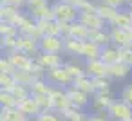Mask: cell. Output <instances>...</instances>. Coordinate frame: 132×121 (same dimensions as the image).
Returning <instances> with one entry per match:
<instances>
[{"instance_id": "f35d334b", "label": "cell", "mask_w": 132, "mask_h": 121, "mask_svg": "<svg viewBox=\"0 0 132 121\" xmlns=\"http://www.w3.org/2000/svg\"><path fill=\"white\" fill-rule=\"evenodd\" d=\"M15 65L9 62L7 56H2V60H0V72H4V74H15Z\"/></svg>"}, {"instance_id": "4316f807", "label": "cell", "mask_w": 132, "mask_h": 121, "mask_svg": "<svg viewBox=\"0 0 132 121\" xmlns=\"http://www.w3.org/2000/svg\"><path fill=\"white\" fill-rule=\"evenodd\" d=\"M20 13H22V9H20V7L6 6V4L0 6V18H2V22H13Z\"/></svg>"}, {"instance_id": "7402d4cb", "label": "cell", "mask_w": 132, "mask_h": 121, "mask_svg": "<svg viewBox=\"0 0 132 121\" xmlns=\"http://www.w3.org/2000/svg\"><path fill=\"white\" fill-rule=\"evenodd\" d=\"M0 121H29V117H26L16 107V108H2L0 110Z\"/></svg>"}, {"instance_id": "d6986e66", "label": "cell", "mask_w": 132, "mask_h": 121, "mask_svg": "<svg viewBox=\"0 0 132 121\" xmlns=\"http://www.w3.org/2000/svg\"><path fill=\"white\" fill-rule=\"evenodd\" d=\"M31 96H51L54 87L47 81V80H35V83L29 87Z\"/></svg>"}, {"instance_id": "681fc988", "label": "cell", "mask_w": 132, "mask_h": 121, "mask_svg": "<svg viewBox=\"0 0 132 121\" xmlns=\"http://www.w3.org/2000/svg\"><path fill=\"white\" fill-rule=\"evenodd\" d=\"M127 6H128V7L132 6V0H127Z\"/></svg>"}, {"instance_id": "4fadbf2b", "label": "cell", "mask_w": 132, "mask_h": 121, "mask_svg": "<svg viewBox=\"0 0 132 121\" xmlns=\"http://www.w3.org/2000/svg\"><path fill=\"white\" fill-rule=\"evenodd\" d=\"M18 110H20L26 117H29V119H35L38 114H42V108H40L38 101H36L33 96H29V98L22 99V101L18 103Z\"/></svg>"}, {"instance_id": "ba28073f", "label": "cell", "mask_w": 132, "mask_h": 121, "mask_svg": "<svg viewBox=\"0 0 132 121\" xmlns=\"http://www.w3.org/2000/svg\"><path fill=\"white\" fill-rule=\"evenodd\" d=\"M51 99H53V110L58 112V114H62L63 110L72 107V103L67 96V89H56L54 87V90L51 94Z\"/></svg>"}, {"instance_id": "484cf974", "label": "cell", "mask_w": 132, "mask_h": 121, "mask_svg": "<svg viewBox=\"0 0 132 121\" xmlns=\"http://www.w3.org/2000/svg\"><path fill=\"white\" fill-rule=\"evenodd\" d=\"M71 36L76 38V40H83L85 42L90 36V29L85 27L81 22H74V24H71Z\"/></svg>"}, {"instance_id": "83f0119b", "label": "cell", "mask_w": 132, "mask_h": 121, "mask_svg": "<svg viewBox=\"0 0 132 121\" xmlns=\"http://www.w3.org/2000/svg\"><path fill=\"white\" fill-rule=\"evenodd\" d=\"M63 67H65V71L71 74V78L72 80H76V78H80V76H85L87 72H85V65H80L76 60H69V62H65L63 63Z\"/></svg>"}, {"instance_id": "5b68a950", "label": "cell", "mask_w": 132, "mask_h": 121, "mask_svg": "<svg viewBox=\"0 0 132 121\" xmlns=\"http://www.w3.org/2000/svg\"><path fill=\"white\" fill-rule=\"evenodd\" d=\"M40 45V53H47V54H63V38L62 36H42V40L38 42Z\"/></svg>"}, {"instance_id": "c3c4849f", "label": "cell", "mask_w": 132, "mask_h": 121, "mask_svg": "<svg viewBox=\"0 0 132 121\" xmlns=\"http://www.w3.org/2000/svg\"><path fill=\"white\" fill-rule=\"evenodd\" d=\"M78 121H92V119H90V116H85V117H81V119H78Z\"/></svg>"}, {"instance_id": "30bf717a", "label": "cell", "mask_w": 132, "mask_h": 121, "mask_svg": "<svg viewBox=\"0 0 132 121\" xmlns=\"http://www.w3.org/2000/svg\"><path fill=\"white\" fill-rule=\"evenodd\" d=\"M85 72L90 78H109V65L105 62L98 60H87L85 62Z\"/></svg>"}, {"instance_id": "74e56055", "label": "cell", "mask_w": 132, "mask_h": 121, "mask_svg": "<svg viewBox=\"0 0 132 121\" xmlns=\"http://www.w3.org/2000/svg\"><path fill=\"white\" fill-rule=\"evenodd\" d=\"M119 99L132 107V83L123 85V89H121V92H119Z\"/></svg>"}, {"instance_id": "277c9868", "label": "cell", "mask_w": 132, "mask_h": 121, "mask_svg": "<svg viewBox=\"0 0 132 121\" xmlns=\"http://www.w3.org/2000/svg\"><path fill=\"white\" fill-rule=\"evenodd\" d=\"M107 116L112 119V121H128L132 117V107L127 105L125 101L121 99H114V103L110 105Z\"/></svg>"}, {"instance_id": "d590c367", "label": "cell", "mask_w": 132, "mask_h": 121, "mask_svg": "<svg viewBox=\"0 0 132 121\" xmlns=\"http://www.w3.org/2000/svg\"><path fill=\"white\" fill-rule=\"evenodd\" d=\"M92 85H94V90L96 92H101V90H109L110 89V78H92ZM94 92V94H96Z\"/></svg>"}, {"instance_id": "836d02e7", "label": "cell", "mask_w": 132, "mask_h": 121, "mask_svg": "<svg viewBox=\"0 0 132 121\" xmlns=\"http://www.w3.org/2000/svg\"><path fill=\"white\" fill-rule=\"evenodd\" d=\"M0 34H2V38H4V36H18L20 31H18V27L13 25L11 22H0Z\"/></svg>"}, {"instance_id": "8992f818", "label": "cell", "mask_w": 132, "mask_h": 121, "mask_svg": "<svg viewBox=\"0 0 132 121\" xmlns=\"http://www.w3.org/2000/svg\"><path fill=\"white\" fill-rule=\"evenodd\" d=\"M7 58H9V62L15 65V69L16 71H31L33 69V63H35V58L33 56H29V54H26V53H22V51H13V53H9V54H6Z\"/></svg>"}, {"instance_id": "7bdbcfd3", "label": "cell", "mask_w": 132, "mask_h": 121, "mask_svg": "<svg viewBox=\"0 0 132 121\" xmlns=\"http://www.w3.org/2000/svg\"><path fill=\"white\" fill-rule=\"evenodd\" d=\"M121 62L127 63L128 67H132V47L121 49Z\"/></svg>"}, {"instance_id": "ac0fdd59", "label": "cell", "mask_w": 132, "mask_h": 121, "mask_svg": "<svg viewBox=\"0 0 132 121\" xmlns=\"http://www.w3.org/2000/svg\"><path fill=\"white\" fill-rule=\"evenodd\" d=\"M130 72H132V67H128L123 62H118V63L109 67V78L110 80H125Z\"/></svg>"}, {"instance_id": "cb8c5ba5", "label": "cell", "mask_w": 132, "mask_h": 121, "mask_svg": "<svg viewBox=\"0 0 132 121\" xmlns=\"http://www.w3.org/2000/svg\"><path fill=\"white\" fill-rule=\"evenodd\" d=\"M29 15H31L36 22H40V20H56V18H54V11H53V4L44 6V7H38V9L31 11Z\"/></svg>"}, {"instance_id": "f546056e", "label": "cell", "mask_w": 132, "mask_h": 121, "mask_svg": "<svg viewBox=\"0 0 132 121\" xmlns=\"http://www.w3.org/2000/svg\"><path fill=\"white\" fill-rule=\"evenodd\" d=\"M16 80L13 74H4L0 72V90H6V92H13V89L16 87Z\"/></svg>"}, {"instance_id": "d6a6232c", "label": "cell", "mask_w": 132, "mask_h": 121, "mask_svg": "<svg viewBox=\"0 0 132 121\" xmlns=\"http://www.w3.org/2000/svg\"><path fill=\"white\" fill-rule=\"evenodd\" d=\"M60 116L63 117V121H78V119L85 117L83 110H80V108H76V107H71V108L63 110V112H62Z\"/></svg>"}, {"instance_id": "4dcf8cb0", "label": "cell", "mask_w": 132, "mask_h": 121, "mask_svg": "<svg viewBox=\"0 0 132 121\" xmlns=\"http://www.w3.org/2000/svg\"><path fill=\"white\" fill-rule=\"evenodd\" d=\"M15 80L18 85H26V87H31L35 83V76L31 74V71H15Z\"/></svg>"}, {"instance_id": "603a6c76", "label": "cell", "mask_w": 132, "mask_h": 121, "mask_svg": "<svg viewBox=\"0 0 132 121\" xmlns=\"http://www.w3.org/2000/svg\"><path fill=\"white\" fill-rule=\"evenodd\" d=\"M72 87H76L78 90H83V92H87V94H90V96H94V85H92V78L90 76H80V78H76L74 81H72Z\"/></svg>"}, {"instance_id": "8fae6325", "label": "cell", "mask_w": 132, "mask_h": 121, "mask_svg": "<svg viewBox=\"0 0 132 121\" xmlns=\"http://www.w3.org/2000/svg\"><path fill=\"white\" fill-rule=\"evenodd\" d=\"M18 51H22V53H26L29 56L36 58L38 53H40V45H38V42L33 36H29V34H18Z\"/></svg>"}, {"instance_id": "816d5d0a", "label": "cell", "mask_w": 132, "mask_h": 121, "mask_svg": "<svg viewBox=\"0 0 132 121\" xmlns=\"http://www.w3.org/2000/svg\"><path fill=\"white\" fill-rule=\"evenodd\" d=\"M128 121H132V117H130V119H128Z\"/></svg>"}, {"instance_id": "bcb514c9", "label": "cell", "mask_w": 132, "mask_h": 121, "mask_svg": "<svg viewBox=\"0 0 132 121\" xmlns=\"http://www.w3.org/2000/svg\"><path fill=\"white\" fill-rule=\"evenodd\" d=\"M90 119L92 121H112L107 114H90Z\"/></svg>"}, {"instance_id": "6da1fadb", "label": "cell", "mask_w": 132, "mask_h": 121, "mask_svg": "<svg viewBox=\"0 0 132 121\" xmlns=\"http://www.w3.org/2000/svg\"><path fill=\"white\" fill-rule=\"evenodd\" d=\"M53 11H54V18L60 22H67V24H74L80 18V11L76 6H71L63 0H54L53 2Z\"/></svg>"}, {"instance_id": "b9f144b4", "label": "cell", "mask_w": 132, "mask_h": 121, "mask_svg": "<svg viewBox=\"0 0 132 121\" xmlns=\"http://www.w3.org/2000/svg\"><path fill=\"white\" fill-rule=\"evenodd\" d=\"M80 13H98V4L96 2H90V0H85V2L78 7Z\"/></svg>"}, {"instance_id": "ffe728a7", "label": "cell", "mask_w": 132, "mask_h": 121, "mask_svg": "<svg viewBox=\"0 0 132 121\" xmlns=\"http://www.w3.org/2000/svg\"><path fill=\"white\" fill-rule=\"evenodd\" d=\"M101 56V47L90 40H85L83 42V53H81V58L87 62V60H98Z\"/></svg>"}, {"instance_id": "f907efd6", "label": "cell", "mask_w": 132, "mask_h": 121, "mask_svg": "<svg viewBox=\"0 0 132 121\" xmlns=\"http://www.w3.org/2000/svg\"><path fill=\"white\" fill-rule=\"evenodd\" d=\"M128 11H130V15H132V6H130V7H128Z\"/></svg>"}, {"instance_id": "9a60e30c", "label": "cell", "mask_w": 132, "mask_h": 121, "mask_svg": "<svg viewBox=\"0 0 132 121\" xmlns=\"http://www.w3.org/2000/svg\"><path fill=\"white\" fill-rule=\"evenodd\" d=\"M100 60H101V62H105V63L110 67V65H114V63L121 62V49L110 44V45H107V47H103V49H101V56H100Z\"/></svg>"}, {"instance_id": "9c48e42d", "label": "cell", "mask_w": 132, "mask_h": 121, "mask_svg": "<svg viewBox=\"0 0 132 121\" xmlns=\"http://www.w3.org/2000/svg\"><path fill=\"white\" fill-rule=\"evenodd\" d=\"M78 22H81L85 27H89L90 31H100V29H107V22L98 15V13H80Z\"/></svg>"}, {"instance_id": "5bb4252c", "label": "cell", "mask_w": 132, "mask_h": 121, "mask_svg": "<svg viewBox=\"0 0 132 121\" xmlns=\"http://www.w3.org/2000/svg\"><path fill=\"white\" fill-rule=\"evenodd\" d=\"M42 67H45L47 71L54 69V67H62L65 62H63V56L62 54H47V53H38V56L35 58Z\"/></svg>"}, {"instance_id": "f1b7e54d", "label": "cell", "mask_w": 132, "mask_h": 121, "mask_svg": "<svg viewBox=\"0 0 132 121\" xmlns=\"http://www.w3.org/2000/svg\"><path fill=\"white\" fill-rule=\"evenodd\" d=\"M0 107L2 108H16L18 107V99L13 96V92L0 90Z\"/></svg>"}, {"instance_id": "ee69618b", "label": "cell", "mask_w": 132, "mask_h": 121, "mask_svg": "<svg viewBox=\"0 0 132 121\" xmlns=\"http://www.w3.org/2000/svg\"><path fill=\"white\" fill-rule=\"evenodd\" d=\"M101 4H107L110 7H116V9H121L123 6H127V0H100Z\"/></svg>"}, {"instance_id": "e0dca14e", "label": "cell", "mask_w": 132, "mask_h": 121, "mask_svg": "<svg viewBox=\"0 0 132 121\" xmlns=\"http://www.w3.org/2000/svg\"><path fill=\"white\" fill-rule=\"evenodd\" d=\"M109 27H118V29H123V31H130L132 29V15L128 9H121L118 13V16L109 24Z\"/></svg>"}, {"instance_id": "ab89813d", "label": "cell", "mask_w": 132, "mask_h": 121, "mask_svg": "<svg viewBox=\"0 0 132 121\" xmlns=\"http://www.w3.org/2000/svg\"><path fill=\"white\" fill-rule=\"evenodd\" d=\"M33 98L38 101L42 112L44 110H53V99H51V96H33Z\"/></svg>"}, {"instance_id": "d4e9b609", "label": "cell", "mask_w": 132, "mask_h": 121, "mask_svg": "<svg viewBox=\"0 0 132 121\" xmlns=\"http://www.w3.org/2000/svg\"><path fill=\"white\" fill-rule=\"evenodd\" d=\"M121 9H116V7H110V6H107V4H101V2H98V15L107 22V25L118 16V13H119Z\"/></svg>"}, {"instance_id": "60d3db41", "label": "cell", "mask_w": 132, "mask_h": 121, "mask_svg": "<svg viewBox=\"0 0 132 121\" xmlns=\"http://www.w3.org/2000/svg\"><path fill=\"white\" fill-rule=\"evenodd\" d=\"M44 6H49V0H27L26 2V7H27V13L38 9V7H44Z\"/></svg>"}, {"instance_id": "1f68e13d", "label": "cell", "mask_w": 132, "mask_h": 121, "mask_svg": "<svg viewBox=\"0 0 132 121\" xmlns=\"http://www.w3.org/2000/svg\"><path fill=\"white\" fill-rule=\"evenodd\" d=\"M0 47H2V53L4 54H9V53L16 51L18 49V36H4Z\"/></svg>"}, {"instance_id": "3957f363", "label": "cell", "mask_w": 132, "mask_h": 121, "mask_svg": "<svg viewBox=\"0 0 132 121\" xmlns=\"http://www.w3.org/2000/svg\"><path fill=\"white\" fill-rule=\"evenodd\" d=\"M114 103V98H112V90H101V92H96L92 96V103H90V108H92V114H107L110 105Z\"/></svg>"}, {"instance_id": "2e32d148", "label": "cell", "mask_w": 132, "mask_h": 121, "mask_svg": "<svg viewBox=\"0 0 132 121\" xmlns=\"http://www.w3.org/2000/svg\"><path fill=\"white\" fill-rule=\"evenodd\" d=\"M63 53L72 56V58L81 56V53H83V40H76L72 36L63 38Z\"/></svg>"}, {"instance_id": "52a82bcc", "label": "cell", "mask_w": 132, "mask_h": 121, "mask_svg": "<svg viewBox=\"0 0 132 121\" xmlns=\"http://www.w3.org/2000/svg\"><path fill=\"white\" fill-rule=\"evenodd\" d=\"M67 96H69L72 107H76V108H80V110L87 108V107L92 103V96H90V94H87V92H83V90H78V89L72 87V85L67 89Z\"/></svg>"}, {"instance_id": "44dd1931", "label": "cell", "mask_w": 132, "mask_h": 121, "mask_svg": "<svg viewBox=\"0 0 132 121\" xmlns=\"http://www.w3.org/2000/svg\"><path fill=\"white\" fill-rule=\"evenodd\" d=\"M89 40L94 42V44H98L101 49L112 44V40H110V33H109V27H107V29H100V31H90Z\"/></svg>"}, {"instance_id": "7a4b0ae2", "label": "cell", "mask_w": 132, "mask_h": 121, "mask_svg": "<svg viewBox=\"0 0 132 121\" xmlns=\"http://www.w3.org/2000/svg\"><path fill=\"white\" fill-rule=\"evenodd\" d=\"M45 80L53 85V87H56V89H69L71 85H72V78H71V74L65 71V67L62 65V67H54V69H51V71H47V76H45Z\"/></svg>"}, {"instance_id": "7c38bea8", "label": "cell", "mask_w": 132, "mask_h": 121, "mask_svg": "<svg viewBox=\"0 0 132 121\" xmlns=\"http://www.w3.org/2000/svg\"><path fill=\"white\" fill-rule=\"evenodd\" d=\"M109 33H110L112 45H116L119 49L132 47V38H130L128 31H123V29H118V27H109Z\"/></svg>"}, {"instance_id": "7dc6e473", "label": "cell", "mask_w": 132, "mask_h": 121, "mask_svg": "<svg viewBox=\"0 0 132 121\" xmlns=\"http://www.w3.org/2000/svg\"><path fill=\"white\" fill-rule=\"evenodd\" d=\"M63 2H67V4H71V6H76V7H80L85 0H63Z\"/></svg>"}, {"instance_id": "e575fe53", "label": "cell", "mask_w": 132, "mask_h": 121, "mask_svg": "<svg viewBox=\"0 0 132 121\" xmlns=\"http://www.w3.org/2000/svg\"><path fill=\"white\" fill-rule=\"evenodd\" d=\"M33 121H63V117H62L58 112H54V110H44V112L38 114Z\"/></svg>"}, {"instance_id": "8d00e7d4", "label": "cell", "mask_w": 132, "mask_h": 121, "mask_svg": "<svg viewBox=\"0 0 132 121\" xmlns=\"http://www.w3.org/2000/svg\"><path fill=\"white\" fill-rule=\"evenodd\" d=\"M13 96L18 99V103L22 101V99H26V98H29L31 96V90H29V87H26V85H16L15 89H13Z\"/></svg>"}, {"instance_id": "f6af8a7d", "label": "cell", "mask_w": 132, "mask_h": 121, "mask_svg": "<svg viewBox=\"0 0 132 121\" xmlns=\"http://www.w3.org/2000/svg\"><path fill=\"white\" fill-rule=\"evenodd\" d=\"M26 2L27 0H2V4H6V6H15V7H26Z\"/></svg>"}]
</instances>
